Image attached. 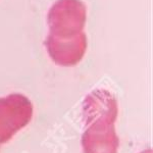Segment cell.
<instances>
[{"mask_svg": "<svg viewBox=\"0 0 153 153\" xmlns=\"http://www.w3.org/2000/svg\"><path fill=\"white\" fill-rule=\"evenodd\" d=\"M44 44L49 56L56 65L71 66L80 62L85 55L87 36L84 32L68 39H59L48 35Z\"/></svg>", "mask_w": 153, "mask_h": 153, "instance_id": "obj_4", "label": "cell"}, {"mask_svg": "<svg viewBox=\"0 0 153 153\" xmlns=\"http://www.w3.org/2000/svg\"><path fill=\"white\" fill-rule=\"evenodd\" d=\"M33 104L22 94L0 98V144L8 142L31 122Z\"/></svg>", "mask_w": 153, "mask_h": 153, "instance_id": "obj_3", "label": "cell"}, {"mask_svg": "<svg viewBox=\"0 0 153 153\" xmlns=\"http://www.w3.org/2000/svg\"><path fill=\"white\" fill-rule=\"evenodd\" d=\"M87 7L82 0H57L49 9L48 35L59 39L73 38L83 33Z\"/></svg>", "mask_w": 153, "mask_h": 153, "instance_id": "obj_2", "label": "cell"}, {"mask_svg": "<svg viewBox=\"0 0 153 153\" xmlns=\"http://www.w3.org/2000/svg\"><path fill=\"white\" fill-rule=\"evenodd\" d=\"M86 130L82 136L84 153H117L120 140L115 134L117 117L115 97L106 90H95L83 104Z\"/></svg>", "mask_w": 153, "mask_h": 153, "instance_id": "obj_1", "label": "cell"}]
</instances>
